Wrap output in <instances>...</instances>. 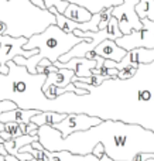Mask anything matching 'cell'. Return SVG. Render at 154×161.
I'll list each match as a JSON object with an SVG mask.
<instances>
[{"instance_id": "1", "label": "cell", "mask_w": 154, "mask_h": 161, "mask_svg": "<svg viewBox=\"0 0 154 161\" xmlns=\"http://www.w3.org/2000/svg\"><path fill=\"white\" fill-rule=\"evenodd\" d=\"M74 85L89 93L79 96L67 92L50 100L48 112L85 113L102 120L139 125L154 131V62L140 65L135 78L127 80L107 79L96 88L84 82Z\"/></svg>"}, {"instance_id": "2", "label": "cell", "mask_w": 154, "mask_h": 161, "mask_svg": "<svg viewBox=\"0 0 154 161\" xmlns=\"http://www.w3.org/2000/svg\"><path fill=\"white\" fill-rule=\"evenodd\" d=\"M40 143L48 151L68 150L74 154H92L98 143L113 161H133L137 154H154V131L139 125H129L116 120H103L101 125L85 131H78L67 139L52 126L38 129Z\"/></svg>"}, {"instance_id": "3", "label": "cell", "mask_w": 154, "mask_h": 161, "mask_svg": "<svg viewBox=\"0 0 154 161\" xmlns=\"http://www.w3.org/2000/svg\"><path fill=\"white\" fill-rule=\"evenodd\" d=\"M85 40L86 38L76 37L74 33H64L57 24H50L44 30V33L28 37V42L24 45V50L38 48V55H34L31 58H24V57L19 55L14 58V62L19 67L27 68V71L31 75H36L37 67H38L41 59H50L54 64V62L59 61L62 55L69 53L76 44H81Z\"/></svg>"}, {"instance_id": "4", "label": "cell", "mask_w": 154, "mask_h": 161, "mask_svg": "<svg viewBox=\"0 0 154 161\" xmlns=\"http://www.w3.org/2000/svg\"><path fill=\"white\" fill-rule=\"evenodd\" d=\"M28 42V37L20 36H0V65H6L8 61H14V58L19 55L24 58H31L34 55H38L40 50H24V45Z\"/></svg>"}, {"instance_id": "5", "label": "cell", "mask_w": 154, "mask_h": 161, "mask_svg": "<svg viewBox=\"0 0 154 161\" xmlns=\"http://www.w3.org/2000/svg\"><path fill=\"white\" fill-rule=\"evenodd\" d=\"M140 0H123L119 6H113L112 17L118 19L119 27H120L123 36H127L132 31H139L143 28V21L136 13V6Z\"/></svg>"}, {"instance_id": "6", "label": "cell", "mask_w": 154, "mask_h": 161, "mask_svg": "<svg viewBox=\"0 0 154 161\" xmlns=\"http://www.w3.org/2000/svg\"><path fill=\"white\" fill-rule=\"evenodd\" d=\"M143 28L139 31H132L127 36H123L116 40L119 47L126 51H132L136 48H154V21L150 19H143Z\"/></svg>"}, {"instance_id": "7", "label": "cell", "mask_w": 154, "mask_h": 161, "mask_svg": "<svg viewBox=\"0 0 154 161\" xmlns=\"http://www.w3.org/2000/svg\"><path fill=\"white\" fill-rule=\"evenodd\" d=\"M102 122L103 120L99 119V117L89 116V114H85V113H69L67 114V117L61 123L52 126V127L57 129L64 139H67L71 134L78 133V131L89 130V129L101 125Z\"/></svg>"}, {"instance_id": "8", "label": "cell", "mask_w": 154, "mask_h": 161, "mask_svg": "<svg viewBox=\"0 0 154 161\" xmlns=\"http://www.w3.org/2000/svg\"><path fill=\"white\" fill-rule=\"evenodd\" d=\"M154 62V48H136V50L127 51V55L120 62H115L106 59L103 67L106 68H116V69H123V68L133 65V67H140V65H149Z\"/></svg>"}, {"instance_id": "9", "label": "cell", "mask_w": 154, "mask_h": 161, "mask_svg": "<svg viewBox=\"0 0 154 161\" xmlns=\"http://www.w3.org/2000/svg\"><path fill=\"white\" fill-rule=\"evenodd\" d=\"M59 69H72L75 71V78H92V69L96 68V59H89L86 57L84 58H72L68 62H54Z\"/></svg>"}, {"instance_id": "10", "label": "cell", "mask_w": 154, "mask_h": 161, "mask_svg": "<svg viewBox=\"0 0 154 161\" xmlns=\"http://www.w3.org/2000/svg\"><path fill=\"white\" fill-rule=\"evenodd\" d=\"M93 54L102 57V58H105V59L120 62L122 59L127 55V51L124 50V48L119 47L115 40H105V41H102L101 44L93 50Z\"/></svg>"}, {"instance_id": "11", "label": "cell", "mask_w": 154, "mask_h": 161, "mask_svg": "<svg viewBox=\"0 0 154 161\" xmlns=\"http://www.w3.org/2000/svg\"><path fill=\"white\" fill-rule=\"evenodd\" d=\"M40 110H36V109H20V108H16L14 110H8V112H4L2 113L0 116V122L2 123H31V119H33L36 114H38Z\"/></svg>"}, {"instance_id": "12", "label": "cell", "mask_w": 154, "mask_h": 161, "mask_svg": "<svg viewBox=\"0 0 154 161\" xmlns=\"http://www.w3.org/2000/svg\"><path fill=\"white\" fill-rule=\"evenodd\" d=\"M75 76V71L72 69H59L57 72H48L47 74V79H45V83L42 86V89L48 88V86H57V88L62 89L67 88L71 82H72V78Z\"/></svg>"}, {"instance_id": "13", "label": "cell", "mask_w": 154, "mask_h": 161, "mask_svg": "<svg viewBox=\"0 0 154 161\" xmlns=\"http://www.w3.org/2000/svg\"><path fill=\"white\" fill-rule=\"evenodd\" d=\"M64 16L68 17V19H71L72 21L81 23V24H82V23L91 21V20H92V17H93V13L89 10V8L85 7V6L76 4V3H69V6L67 7Z\"/></svg>"}, {"instance_id": "14", "label": "cell", "mask_w": 154, "mask_h": 161, "mask_svg": "<svg viewBox=\"0 0 154 161\" xmlns=\"http://www.w3.org/2000/svg\"><path fill=\"white\" fill-rule=\"evenodd\" d=\"M48 161H101L93 154H74L68 150L61 151H48Z\"/></svg>"}, {"instance_id": "15", "label": "cell", "mask_w": 154, "mask_h": 161, "mask_svg": "<svg viewBox=\"0 0 154 161\" xmlns=\"http://www.w3.org/2000/svg\"><path fill=\"white\" fill-rule=\"evenodd\" d=\"M34 142H40V137L27 134V136H20V137H16V139L8 140V142H4L3 144H4L6 150H7V153L10 154V156L17 157V154L20 153V150H21L23 147H25V146H28V144H33Z\"/></svg>"}, {"instance_id": "16", "label": "cell", "mask_w": 154, "mask_h": 161, "mask_svg": "<svg viewBox=\"0 0 154 161\" xmlns=\"http://www.w3.org/2000/svg\"><path fill=\"white\" fill-rule=\"evenodd\" d=\"M67 117V113H58V112H40L38 114L31 119V122L36 123L38 127L41 126H55L61 123Z\"/></svg>"}, {"instance_id": "17", "label": "cell", "mask_w": 154, "mask_h": 161, "mask_svg": "<svg viewBox=\"0 0 154 161\" xmlns=\"http://www.w3.org/2000/svg\"><path fill=\"white\" fill-rule=\"evenodd\" d=\"M106 30H107V33H109V36H110V40H115L116 41L118 38L123 37V33H122L120 27H119V21H118V19H115V17L110 19Z\"/></svg>"}, {"instance_id": "18", "label": "cell", "mask_w": 154, "mask_h": 161, "mask_svg": "<svg viewBox=\"0 0 154 161\" xmlns=\"http://www.w3.org/2000/svg\"><path fill=\"white\" fill-rule=\"evenodd\" d=\"M44 4L47 10H50L51 7H55L59 13L64 14L67 7L69 6V2H67V0H44Z\"/></svg>"}, {"instance_id": "19", "label": "cell", "mask_w": 154, "mask_h": 161, "mask_svg": "<svg viewBox=\"0 0 154 161\" xmlns=\"http://www.w3.org/2000/svg\"><path fill=\"white\" fill-rule=\"evenodd\" d=\"M139 71V67H133V65H129V67L123 68V69L119 71V75L118 78L120 80H127V79H132L136 76V74H137Z\"/></svg>"}, {"instance_id": "20", "label": "cell", "mask_w": 154, "mask_h": 161, "mask_svg": "<svg viewBox=\"0 0 154 161\" xmlns=\"http://www.w3.org/2000/svg\"><path fill=\"white\" fill-rule=\"evenodd\" d=\"M4 131H7V133L10 134L11 139H16V137L23 136L21 129H20V125H19V123H6Z\"/></svg>"}, {"instance_id": "21", "label": "cell", "mask_w": 154, "mask_h": 161, "mask_svg": "<svg viewBox=\"0 0 154 161\" xmlns=\"http://www.w3.org/2000/svg\"><path fill=\"white\" fill-rule=\"evenodd\" d=\"M16 108H17V105L13 100H2V102H0V116H2V113H4V112L14 110Z\"/></svg>"}, {"instance_id": "22", "label": "cell", "mask_w": 154, "mask_h": 161, "mask_svg": "<svg viewBox=\"0 0 154 161\" xmlns=\"http://www.w3.org/2000/svg\"><path fill=\"white\" fill-rule=\"evenodd\" d=\"M92 154H93L95 157H98L99 160H101L102 157H103L105 154H106V153H105V147H103V144H102V143H98V144H96L95 147H93Z\"/></svg>"}, {"instance_id": "23", "label": "cell", "mask_w": 154, "mask_h": 161, "mask_svg": "<svg viewBox=\"0 0 154 161\" xmlns=\"http://www.w3.org/2000/svg\"><path fill=\"white\" fill-rule=\"evenodd\" d=\"M151 158H154V154L153 153H141V154H137L133 161H149Z\"/></svg>"}, {"instance_id": "24", "label": "cell", "mask_w": 154, "mask_h": 161, "mask_svg": "<svg viewBox=\"0 0 154 161\" xmlns=\"http://www.w3.org/2000/svg\"><path fill=\"white\" fill-rule=\"evenodd\" d=\"M30 2L33 3L34 6H37V8H40V10H47L45 4H44V0H30Z\"/></svg>"}, {"instance_id": "25", "label": "cell", "mask_w": 154, "mask_h": 161, "mask_svg": "<svg viewBox=\"0 0 154 161\" xmlns=\"http://www.w3.org/2000/svg\"><path fill=\"white\" fill-rule=\"evenodd\" d=\"M7 34V25L4 21H0V36H6Z\"/></svg>"}, {"instance_id": "26", "label": "cell", "mask_w": 154, "mask_h": 161, "mask_svg": "<svg viewBox=\"0 0 154 161\" xmlns=\"http://www.w3.org/2000/svg\"><path fill=\"white\" fill-rule=\"evenodd\" d=\"M38 65H42V67H51V65H54V64L50 61V59H41Z\"/></svg>"}, {"instance_id": "27", "label": "cell", "mask_w": 154, "mask_h": 161, "mask_svg": "<svg viewBox=\"0 0 154 161\" xmlns=\"http://www.w3.org/2000/svg\"><path fill=\"white\" fill-rule=\"evenodd\" d=\"M0 156H3V157L8 156V153H7V150H6L4 144H0Z\"/></svg>"}, {"instance_id": "28", "label": "cell", "mask_w": 154, "mask_h": 161, "mask_svg": "<svg viewBox=\"0 0 154 161\" xmlns=\"http://www.w3.org/2000/svg\"><path fill=\"white\" fill-rule=\"evenodd\" d=\"M4 161H20V160L17 158V157H14V156H10V154H8V156H6Z\"/></svg>"}, {"instance_id": "29", "label": "cell", "mask_w": 154, "mask_h": 161, "mask_svg": "<svg viewBox=\"0 0 154 161\" xmlns=\"http://www.w3.org/2000/svg\"><path fill=\"white\" fill-rule=\"evenodd\" d=\"M101 161H113V160L110 158L109 156H106V154H105V156H103V157H102V158H101Z\"/></svg>"}, {"instance_id": "30", "label": "cell", "mask_w": 154, "mask_h": 161, "mask_svg": "<svg viewBox=\"0 0 154 161\" xmlns=\"http://www.w3.org/2000/svg\"><path fill=\"white\" fill-rule=\"evenodd\" d=\"M4 127H6V125L0 122V133H2V131H4Z\"/></svg>"}, {"instance_id": "31", "label": "cell", "mask_w": 154, "mask_h": 161, "mask_svg": "<svg viewBox=\"0 0 154 161\" xmlns=\"http://www.w3.org/2000/svg\"><path fill=\"white\" fill-rule=\"evenodd\" d=\"M3 143H4V140L2 139V136H0V144H3Z\"/></svg>"}, {"instance_id": "32", "label": "cell", "mask_w": 154, "mask_h": 161, "mask_svg": "<svg viewBox=\"0 0 154 161\" xmlns=\"http://www.w3.org/2000/svg\"><path fill=\"white\" fill-rule=\"evenodd\" d=\"M30 161H37V160H36V158H33V160H30Z\"/></svg>"}, {"instance_id": "33", "label": "cell", "mask_w": 154, "mask_h": 161, "mask_svg": "<svg viewBox=\"0 0 154 161\" xmlns=\"http://www.w3.org/2000/svg\"><path fill=\"white\" fill-rule=\"evenodd\" d=\"M149 161H154V158H151V160H149Z\"/></svg>"}]
</instances>
